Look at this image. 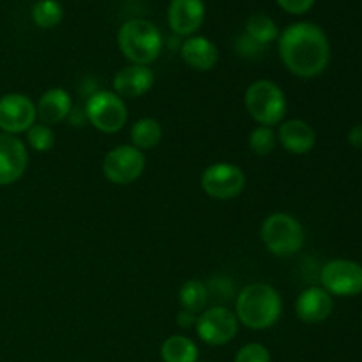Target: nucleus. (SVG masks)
Returning a JSON list of instances; mask_svg holds the SVG:
<instances>
[{"mask_svg": "<svg viewBox=\"0 0 362 362\" xmlns=\"http://www.w3.org/2000/svg\"><path fill=\"white\" fill-rule=\"evenodd\" d=\"M247 145L257 156H269L278 145V136L272 127L257 126L247 136Z\"/></svg>", "mask_w": 362, "mask_h": 362, "instance_id": "b1692460", "label": "nucleus"}, {"mask_svg": "<svg viewBox=\"0 0 362 362\" xmlns=\"http://www.w3.org/2000/svg\"><path fill=\"white\" fill-rule=\"evenodd\" d=\"M205 20L204 0H170L168 25L179 37H191Z\"/></svg>", "mask_w": 362, "mask_h": 362, "instance_id": "ddd939ff", "label": "nucleus"}, {"mask_svg": "<svg viewBox=\"0 0 362 362\" xmlns=\"http://www.w3.org/2000/svg\"><path fill=\"white\" fill-rule=\"evenodd\" d=\"M131 141L136 148L144 151H151V148L158 147L159 141L163 138V127L159 120L152 119V117H144V119L136 120L131 127Z\"/></svg>", "mask_w": 362, "mask_h": 362, "instance_id": "aec40b11", "label": "nucleus"}, {"mask_svg": "<svg viewBox=\"0 0 362 362\" xmlns=\"http://www.w3.org/2000/svg\"><path fill=\"white\" fill-rule=\"evenodd\" d=\"M283 300L278 290L267 283H251L244 286L235 300V317L239 324L253 331H264L279 320Z\"/></svg>", "mask_w": 362, "mask_h": 362, "instance_id": "f03ea898", "label": "nucleus"}, {"mask_svg": "<svg viewBox=\"0 0 362 362\" xmlns=\"http://www.w3.org/2000/svg\"><path fill=\"white\" fill-rule=\"evenodd\" d=\"M28 165V152L14 134L0 133V186H9L21 179Z\"/></svg>", "mask_w": 362, "mask_h": 362, "instance_id": "f8f14e48", "label": "nucleus"}, {"mask_svg": "<svg viewBox=\"0 0 362 362\" xmlns=\"http://www.w3.org/2000/svg\"><path fill=\"white\" fill-rule=\"evenodd\" d=\"M163 362H198V346L187 336L173 334L161 345Z\"/></svg>", "mask_w": 362, "mask_h": 362, "instance_id": "6ab92c4d", "label": "nucleus"}, {"mask_svg": "<svg viewBox=\"0 0 362 362\" xmlns=\"http://www.w3.org/2000/svg\"><path fill=\"white\" fill-rule=\"evenodd\" d=\"M87 122L101 133H119L127 122V106L112 90H94L85 103Z\"/></svg>", "mask_w": 362, "mask_h": 362, "instance_id": "423d86ee", "label": "nucleus"}, {"mask_svg": "<svg viewBox=\"0 0 362 362\" xmlns=\"http://www.w3.org/2000/svg\"><path fill=\"white\" fill-rule=\"evenodd\" d=\"M37 120V110L28 95L11 92L0 98V129L7 134L27 133Z\"/></svg>", "mask_w": 362, "mask_h": 362, "instance_id": "9b49d317", "label": "nucleus"}, {"mask_svg": "<svg viewBox=\"0 0 362 362\" xmlns=\"http://www.w3.org/2000/svg\"><path fill=\"white\" fill-rule=\"evenodd\" d=\"M117 45L120 53L136 66H148L163 52V34L152 21L133 18L120 25L117 32Z\"/></svg>", "mask_w": 362, "mask_h": 362, "instance_id": "7ed1b4c3", "label": "nucleus"}, {"mask_svg": "<svg viewBox=\"0 0 362 362\" xmlns=\"http://www.w3.org/2000/svg\"><path fill=\"white\" fill-rule=\"evenodd\" d=\"M244 32L262 46L271 45V42L278 41L279 37V27L276 25V21L264 13L251 14L246 20V30Z\"/></svg>", "mask_w": 362, "mask_h": 362, "instance_id": "412c9836", "label": "nucleus"}, {"mask_svg": "<svg viewBox=\"0 0 362 362\" xmlns=\"http://www.w3.org/2000/svg\"><path fill=\"white\" fill-rule=\"evenodd\" d=\"M35 110H37V119L41 120V124L53 126V124L62 122L69 117L71 110H73V99H71L67 90L60 87H53L48 88L39 98Z\"/></svg>", "mask_w": 362, "mask_h": 362, "instance_id": "a211bd4d", "label": "nucleus"}, {"mask_svg": "<svg viewBox=\"0 0 362 362\" xmlns=\"http://www.w3.org/2000/svg\"><path fill=\"white\" fill-rule=\"evenodd\" d=\"M276 4H278L285 13L299 16V14L308 13V11L313 7L315 0H276Z\"/></svg>", "mask_w": 362, "mask_h": 362, "instance_id": "cd10ccee", "label": "nucleus"}, {"mask_svg": "<svg viewBox=\"0 0 362 362\" xmlns=\"http://www.w3.org/2000/svg\"><path fill=\"white\" fill-rule=\"evenodd\" d=\"M180 57L191 69L205 73L218 64L219 52L211 39L204 35H191L180 45Z\"/></svg>", "mask_w": 362, "mask_h": 362, "instance_id": "f3484780", "label": "nucleus"}, {"mask_svg": "<svg viewBox=\"0 0 362 362\" xmlns=\"http://www.w3.org/2000/svg\"><path fill=\"white\" fill-rule=\"evenodd\" d=\"M244 105L258 126H278L286 115V98L279 85L271 80H257L246 88Z\"/></svg>", "mask_w": 362, "mask_h": 362, "instance_id": "20e7f679", "label": "nucleus"}, {"mask_svg": "<svg viewBox=\"0 0 362 362\" xmlns=\"http://www.w3.org/2000/svg\"><path fill=\"white\" fill-rule=\"evenodd\" d=\"M179 300L182 304V310L193 311L200 315L209 303V288L205 283L198 279H189L184 283L179 290Z\"/></svg>", "mask_w": 362, "mask_h": 362, "instance_id": "4be33fe9", "label": "nucleus"}, {"mask_svg": "<svg viewBox=\"0 0 362 362\" xmlns=\"http://www.w3.org/2000/svg\"><path fill=\"white\" fill-rule=\"evenodd\" d=\"M264 48L265 46L258 45L257 41H253L246 32H244L243 35H239V39L235 41V49L243 57H257L264 52Z\"/></svg>", "mask_w": 362, "mask_h": 362, "instance_id": "bb28decb", "label": "nucleus"}, {"mask_svg": "<svg viewBox=\"0 0 362 362\" xmlns=\"http://www.w3.org/2000/svg\"><path fill=\"white\" fill-rule=\"evenodd\" d=\"M334 308V300L322 286H310L303 290L296 300V313L306 324H322L327 320Z\"/></svg>", "mask_w": 362, "mask_h": 362, "instance_id": "2eb2a0df", "label": "nucleus"}, {"mask_svg": "<svg viewBox=\"0 0 362 362\" xmlns=\"http://www.w3.org/2000/svg\"><path fill=\"white\" fill-rule=\"evenodd\" d=\"M349 144L362 151V124H357L349 131Z\"/></svg>", "mask_w": 362, "mask_h": 362, "instance_id": "c756f323", "label": "nucleus"}, {"mask_svg": "<svg viewBox=\"0 0 362 362\" xmlns=\"http://www.w3.org/2000/svg\"><path fill=\"white\" fill-rule=\"evenodd\" d=\"M279 59L286 69L299 78H315L324 73L331 59L325 32L310 21L288 25L278 37Z\"/></svg>", "mask_w": 362, "mask_h": 362, "instance_id": "f257e3e1", "label": "nucleus"}, {"mask_svg": "<svg viewBox=\"0 0 362 362\" xmlns=\"http://www.w3.org/2000/svg\"><path fill=\"white\" fill-rule=\"evenodd\" d=\"M233 362H271V354L260 343H247L237 352Z\"/></svg>", "mask_w": 362, "mask_h": 362, "instance_id": "a878e982", "label": "nucleus"}, {"mask_svg": "<svg viewBox=\"0 0 362 362\" xmlns=\"http://www.w3.org/2000/svg\"><path fill=\"white\" fill-rule=\"evenodd\" d=\"M278 141L290 154H308L317 144V133L303 119H290L279 124Z\"/></svg>", "mask_w": 362, "mask_h": 362, "instance_id": "dca6fc26", "label": "nucleus"}, {"mask_svg": "<svg viewBox=\"0 0 362 362\" xmlns=\"http://www.w3.org/2000/svg\"><path fill=\"white\" fill-rule=\"evenodd\" d=\"M27 144L34 148L35 152H48L55 145V133L46 124H34L27 131Z\"/></svg>", "mask_w": 362, "mask_h": 362, "instance_id": "393cba45", "label": "nucleus"}, {"mask_svg": "<svg viewBox=\"0 0 362 362\" xmlns=\"http://www.w3.org/2000/svg\"><path fill=\"white\" fill-rule=\"evenodd\" d=\"M202 189L214 200H232L243 193L246 175L233 163H214L202 173Z\"/></svg>", "mask_w": 362, "mask_h": 362, "instance_id": "6e6552de", "label": "nucleus"}, {"mask_svg": "<svg viewBox=\"0 0 362 362\" xmlns=\"http://www.w3.org/2000/svg\"><path fill=\"white\" fill-rule=\"evenodd\" d=\"M197 318H198V315L193 313V311L180 310L179 313H177V325L182 329L194 327V324H197Z\"/></svg>", "mask_w": 362, "mask_h": 362, "instance_id": "c85d7f7f", "label": "nucleus"}, {"mask_svg": "<svg viewBox=\"0 0 362 362\" xmlns=\"http://www.w3.org/2000/svg\"><path fill=\"white\" fill-rule=\"evenodd\" d=\"M126 2H133V0H126Z\"/></svg>", "mask_w": 362, "mask_h": 362, "instance_id": "7c9ffc66", "label": "nucleus"}, {"mask_svg": "<svg viewBox=\"0 0 362 362\" xmlns=\"http://www.w3.org/2000/svg\"><path fill=\"white\" fill-rule=\"evenodd\" d=\"M145 165L147 161L140 148L134 145H119L103 159V173L108 182L115 186H127L140 179Z\"/></svg>", "mask_w": 362, "mask_h": 362, "instance_id": "0eeeda50", "label": "nucleus"}, {"mask_svg": "<svg viewBox=\"0 0 362 362\" xmlns=\"http://www.w3.org/2000/svg\"><path fill=\"white\" fill-rule=\"evenodd\" d=\"M154 85V73L148 66L122 67L113 78V92L122 99H136L147 94Z\"/></svg>", "mask_w": 362, "mask_h": 362, "instance_id": "4468645a", "label": "nucleus"}, {"mask_svg": "<svg viewBox=\"0 0 362 362\" xmlns=\"http://www.w3.org/2000/svg\"><path fill=\"white\" fill-rule=\"evenodd\" d=\"M64 9L59 0H37L32 7V20L39 28H53L62 21Z\"/></svg>", "mask_w": 362, "mask_h": 362, "instance_id": "5701e85b", "label": "nucleus"}, {"mask_svg": "<svg viewBox=\"0 0 362 362\" xmlns=\"http://www.w3.org/2000/svg\"><path fill=\"white\" fill-rule=\"evenodd\" d=\"M198 338L211 346H221L232 341L239 332V320L235 313L225 306H214L204 310L197 318Z\"/></svg>", "mask_w": 362, "mask_h": 362, "instance_id": "1a4fd4ad", "label": "nucleus"}, {"mask_svg": "<svg viewBox=\"0 0 362 362\" xmlns=\"http://www.w3.org/2000/svg\"><path fill=\"white\" fill-rule=\"evenodd\" d=\"M322 288L331 296L356 297L362 293V265L352 260H331L322 267Z\"/></svg>", "mask_w": 362, "mask_h": 362, "instance_id": "9d476101", "label": "nucleus"}, {"mask_svg": "<svg viewBox=\"0 0 362 362\" xmlns=\"http://www.w3.org/2000/svg\"><path fill=\"white\" fill-rule=\"evenodd\" d=\"M262 243L274 257H292L303 250L306 232L299 219L286 212H274L269 216L260 228Z\"/></svg>", "mask_w": 362, "mask_h": 362, "instance_id": "39448f33", "label": "nucleus"}]
</instances>
